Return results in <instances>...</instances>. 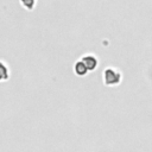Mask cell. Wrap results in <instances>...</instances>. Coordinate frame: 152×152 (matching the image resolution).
I'll list each match as a JSON object with an SVG mask.
<instances>
[{"instance_id": "7a4b0ae2", "label": "cell", "mask_w": 152, "mask_h": 152, "mask_svg": "<svg viewBox=\"0 0 152 152\" xmlns=\"http://www.w3.org/2000/svg\"><path fill=\"white\" fill-rule=\"evenodd\" d=\"M81 61L86 64L87 69L89 71H94L96 68H97V64H99V61L96 58V56L91 55V53H88V55H84L81 57Z\"/></svg>"}, {"instance_id": "5b68a950", "label": "cell", "mask_w": 152, "mask_h": 152, "mask_svg": "<svg viewBox=\"0 0 152 152\" xmlns=\"http://www.w3.org/2000/svg\"><path fill=\"white\" fill-rule=\"evenodd\" d=\"M19 2L21 7L25 8L26 11H33L37 5V0H19Z\"/></svg>"}, {"instance_id": "277c9868", "label": "cell", "mask_w": 152, "mask_h": 152, "mask_svg": "<svg viewBox=\"0 0 152 152\" xmlns=\"http://www.w3.org/2000/svg\"><path fill=\"white\" fill-rule=\"evenodd\" d=\"M74 72L77 75V76H86L88 72H89V70L87 69V66H86V64L80 59V61H77L75 64H74Z\"/></svg>"}, {"instance_id": "6da1fadb", "label": "cell", "mask_w": 152, "mask_h": 152, "mask_svg": "<svg viewBox=\"0 0 152 152\" xmlns=\"http://www.w3.org/2000/svg\"><path fill=\"white\" fill-rule=\"evenodd\" d=\"M121 81V74L113 69V68H107L103 71V83L106 86H116Z\"/></svg>"}, {"instance_id": "3957f363", "label": "cell", "mask_w": 152, "mask_h": 152, "mask_svg": "<svg viewBox=\"0 0 152 152\" xmlns=\"http://www.w3.org/2000/svg\"><path fill=\"white\" fill-rule=\"evenodd\" d=\"M10 76H11V71L8 65L4 61H0V83L8 81Z\"/></svg>"}]
</instances>
